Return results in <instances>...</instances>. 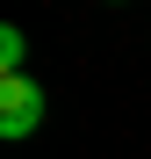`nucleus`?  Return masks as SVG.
Listing matches in <instances>:
<instances>
[{"label": "nucleus", "mask_w": 151, "mask_h": 159, "mask_svg": "<svg viewBox=\"0 0 151 159\" xmlns=\"http://www.w3.org/2000/svg\"><path fill=\"white\" fill-rule=\"evenodd\" d=\"M43 130V80L7 72L0 80V138H36Z\"/></svg>", "instance_id": "nucleus-1"}, {"label": "nucleus", "mask_w": 151, "mask_h": 159, "mask_svg": "<svg viewBox=\"0 0 151 159\" xmlns=\"http://www.w3.org/2000/svg\"><path fill=\"white\" fill-rule=\"evenodd\" d=\"M22 58H29V36H22V29H0V65L22 72Z\"/></svg>", "instance_id": "nucleus-2"}]
</instances>
